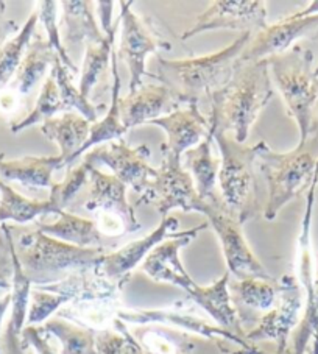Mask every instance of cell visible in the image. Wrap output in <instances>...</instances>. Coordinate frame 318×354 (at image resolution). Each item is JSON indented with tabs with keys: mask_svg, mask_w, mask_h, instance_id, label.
Segmentation results:
<instances>
[{
	"mask_svg": "<svg viewBox=\"0 0 318 354\" xmlns=\"http://www.w3.org/2000/svg\"><path fill=\"white\" fill-rule=\"evenodd\" d=\"M207 227H209L207 222L201 223L197 228L181 231L178 236L159 243L156 248L151 250V253L142 262V270L153 281H158V283H170L174 286H178L183 290H186L194 303H197L201 309H205L218 326L245 337L247 333L243 331L237 310L232 306L231 301L228 289L231 274L225 272L223 277L217 279L214 284L198 286L191 278V274L186 272V268L180 259V250L189 245L194 237H197L200 231L206 230Z\"/></svg>",
	"mask_w": 318,
	"mask_h": 354,
	"instance_id": "1",
	"label": "cell"
},
{
	"mask_svg": "<svg viewBox=\"0 0 318 354\" xmlns=\"http://www.w3.org/2000/svg\"><path fill=\"white\" fill-rule=\"evenodd\" d=\"M274 97L268 61L236 66L231 80L222 89L209 95L211 131L232 134V139L243 144L250 128Z\"/></svg>",
	"mask_w": 318,
	"mask_h": 354,
	"instance_id": "2",
	"label": "cell"
},
{
	"mask_svg": "<svg viewBox=\"0 0 318 354\" xmlns=\"http://www.w3.org/2000/svg\"><path fill=\"white\" fill-rule=\"evenodd\" d=\"M252 35L243 33L223 50L189 59H166L158 57L155 77L183 102L198 105L200 100L222 89L236 71L238 55L248 44Z\"/></svg>",
	"mask_w": 318,
	"mask_h": 354,
	"instance_id": "3",
	"label": "cell"
},
{
	"mask_svg": "<svg viewBox=\"0 0 318 354\" xmlns=\"http://www.w3.org/2000/svg\"><path fill=\"white\" fill-rule=\"evenodd\" d=\"M268 187L264 206L265 221H274L279 211L303 192H308L318 174V128L304 142L290 151L279 153L262 145L254 162Z\"/></svg>",
	"mask_w": 318,
	"mask_h": 354,
	"instance_id": "4",
	"label": "cell"
},
{
	"mask_svg": "<svg viewBox=\"0 0 318 354\" xmlns=\"http://www.w3.org/2000/svg\"><path fill=\"white\" fill-rule=\"evenodd\" d=\"M15 253L32 286L57 283L72 273L95 270L105 248H82L42 231H27L15 241Z\"/></svg>",
	"mask_w": 318,
	"mask_h": 354,
	"instance_id": "5",
	"label": "cell"
},
{
	"mask_svg": "<svg viewBox=\"0 0 318 354\" xmlns=\"http://www.w3.org/2000/svg\"><path fill=\"white\" fill-rule=\"evenodd\" d=\"M267 61L287 113L298 125L299 142H304L318 128V82L312 67L314 53L308 47L297 44Z\"/></svg>",
	"mask_w": 318,
	"mask_h": 354,
	"instance_id": "6",
	"label": "cell"
},
{
	"mask_svg": "<svg viewBox=\"0 0 318 354\" xmlns=\"http://www.w3.org/2000/svg\"><path fill=\"white\" fill-rule=\"evenodd\" d=\"M212 134L222 153V166L218 172L220 195L228 211L243 225L252 221L261 207L254 162L265 142L261 140L254 145H243L228 134Z\"/></svg>",
	"mask_w": 318,
	"mask_h": 354,
	"instance_id": "7",
	"label": "cell"
},
{
	"mask_svg": "<svg viewBox=\"0 0 318 354\" xmlns=\"http://www.w3.org/2000/svg\"><path fill=\"white\" fill-rule=\"evenodd\" d=\"M89 166V197L82 209L99 214L97 222L102 234L120 236L136 233L140 223L127 200V186L114 175L103 174L95 166Z\"/></svg>",
	"mask_w": 318,
	"mask_h": 354,
	"instance_id": "8",
	"label": "cell"
},
{
	"mask_svg": "<svg viewBox=\"0 0 318 354\" xmlns=\"http://www.w3.org/2000/svg\"><path fill=\"white\" fill-rule=\"evenodd\" d=\"M162 162L158 174L144 197L138 198L136 206L155 203L162 217L170 211L181 209L185 212H200L205 201L195 189L191 174L183 167V160L161 147Z\"/></svg>",
	"mask_w": 318,
	"mask_h": 354,
	"instance_id": "9",
	"label": "cell"
},
{
	"mask_svg": "<svg viewBox=\"0 0 318 354\" xmlns=\"http://www.w3.org/2000/svg\"><path fill=\"white\" fill-rule=\"evenodd\" d=\"M200 214L207 217V223L216 231L230 274H234L236 279H272L243 237L242 225L228 211L223 200L217 203L205 201Z\"/></svg>",
	"mask_w": 318,
	"mask_h": 354,
	"instance_id": "10",
	"label": "cell"
},
{
	"mask_svg": "<svg viewBox=\"0 0 318 354\" xmlns=\"http://www.w3.org/2000/svg\"><path fill=\"white\" fill-rule=\"evenodd\" d=\"M133 2H120V26L122 36L119 50L115 52L122 58L130 71V93L133 94L147 74V57L158 50H170V42L162 38L150 24L131 11Z\"/></svg>",
	"mask_w": 318,
	"mask_h": 354,
	"instance_id": "11",
	"label": "cell"
},
{
	"mask_svg": "<svg viewBox=\"0 0 318 354\" xmlns=\"http://www.w3.org/2000/svg\"><path fill=\"white\" fill-rule=\"evenodd\" d=\"M303 289L298 279L292 274H286L279 279V294L274 306L259 319L258 326L247 333L250 344L261 340H273L277 344L274 354H292L287 348L289 335L301 322L303 310Z\"/></svg>",
	"mask_w": 318,
	"mask_h": 354,
	"instance_id": "12",
	"label": "cell"
},
{
	"mask_svg": "<svg viewBox=\"0 0 318 354\" xmlns=\"http://www.w3.org/2000/svg\"><path fill=\"white\" fill-rule=\"evenodd\" d=\"M150 155L149 145L142 144L131 149L124 139H118L89 151L84 156V161L91 166L103 164L109 167L115 178L124 183L127 187L133 189L140 198L149 192L151 181L158 174V169L149 164Z\"/></svg>",
	"mask_w": 318,
	"mask_h": 354,
	"instance_id": "13",
	"label": "cell"
},
{
	"mask_svg": "<svg viewBox=\"0 0 318 354\" xmlns=\"http://www.w3.org/2000/svg\"><path fill=\"white\" fill-rule=\"evenodd\" d=\"M118 320L124 322L125 325L130 323L134 326L140 325H162L169 328H175L183 333H195L200 337H205L207 340H228L231 344H236L241 346L238 351H232L231 354H265L256 348L253 344L238 335L236 333H231L218 325H212V323L206 322L198 315L185 313V310H178L176 308H166V309H140V310H128L120 309L118 313Z\"/></svg>",
	"mask_w": 318,
	"mask_h": 354,
	"instance_id": "14",
	"label": "cell"
},
{
	"mask_svg": "<svg viewBox=\"0 0 318 354\" xmlns=\"http://www.w3.org/2000/svg\"><path fill=\"white\" fill-rule=\"evenodd\" d=\"M267 27V2L264 0H218L197 16L195 26L181 39L187 41L214 30H234L253 36Z\"/></svg>",
	"mask_w": 318,
	"mask_h": 354,
	"instance_id": "15",
	"label": "cell"
},
{
	"mask_svg": "<svg viewBox=\"0 0 318 354\" xmlns=\"http://www.w3.org/2000/svg\"><path fill=\"white\" fill-rule=\"evenodd\" d=\"M180 222L175 216L162 217L161 223L142 239L127 243L125 247L115 250L113 253H106L95 267V273L111 283L125 286L131 278V272L140 262H144L147 256L151 253L164 241L178 236Z\"/></svg>",
	"mask_w": 318,
	"mask_h": 354,
	"instance_id": "16",
	"label": "cell"
},
{
	"mask_svg": "<svg viewBox=\"0 0 318 354\" xmlns=\"http://www.w3.org/2000/svg\"><path fill=\"white\" fill-rule=\"evenodd\" d=\"M317 30L318 16L303 17V19L287 16L268 26L262 32L253 35L242 53L238 55L236 66L268 59L274 55L284 53L292 48L298 39L317 32Z\"/></svg>",
	"mask_w": 318,
	"mask_h": 354,
	"instance_id": "17",
	"label": "cell"
},
{
	"mask_svg": "<svg viewBox=\"0 0 318 354\" xmlns=\"http://www.w3.org/2000/svg\"><path fill=\"white\" fill-rule=\"evenodd\" d=\"M183 102L164 84H140L133 94L120 97V118L127 130L164 118L180 109Z\"/></svg>",
	"mask_w": 318,
	"mask_h": 354,
	"instance_id": "18",
	"label": "cell"
},
{
	"mask_svg": "<svg viewBox=\"0 0 318 354\" xmlns=\"http://www.w3.org/2000/svg\"><path fill=\"white\" fill-rule=\"evenodd\" d=\"M147 125H155L164 130L167 139L162 144V149L178 158H183V153L194 149V145H198L211 133L209 119L195 103L186 105V108L181 106L172 114L151 120Z\"/></svg>",
	"mask_w": 318,
	"mask_h": 354,
	"instance_id": "19",
	"label": "cell"
},
{
	"mask_svg": "<svg viewBox=\"0 0 318 354\" xmlns=\"http://www.w3.org/2000/svg\"><path fill=\"white\" fill-rule=\"evenodd\" d=\"M120 290L113 289L102 294H93L77 298L66 306L61 308L57 315L73 323V325L91 329V331L102 333L114 328L120 308Z\"/></svg>",
	"mask_w": 318,
	"mask_h": 354,
	"instance_id": "20",
	"label": "cell"
},
{
	"mask_svg": "<svg viewBox=\"0 0 318 354\" xmlns=\"http://www.w3.org/2000/svg\"><path fill=\"white\" fill-rule=\"evenodd\" d=\"M91 122L75 111L64 113L61 118H52L41 124V131L53 140L59 149V156L66 166L78 160V151L89 138Z\"/></svg>",
	"mask_w": 318,
	"mask_h": 354,
	"instance_id": "21",
	"label": "cell"
},
{
	"mask_svg": "<svg viewBox=\"0 0 318 354\" xmlns=\"http://www.w3.org/2000/svg\"><path fill=\"white\" fill-rule=\"evenodd\" d=\"M212 140L214 134L211 131L198 145H195L194 149L187 150L185 153V167L192 176L200 198L206 203L222 201V195L217 192V178L222 160L212 156Z\"/></svg>",
	"mask_w": 318,
	"mask_h": 354,
	"instance_id": "22",
	"label": "cell"
},
{
	"mask_svg": "<svg viewBox=\"0 0 318 354\" xmlns=\"http://www.w3.org/2000/svg\"><path fill=\"white\" fill-rule=\"evenodd\" d=\"M64 167L61 156H24L19 160H3L0 155V180L17 181L27 187L50 189L53 172Z\"/></svg>",
	"mask_w": 318,
	"mask_h": 354,
	"instance_id": "23",
	"label": "cell"
},
{
	"mask_svg": "<svg viewBox=\"0 0 318 354\" xmlns=\"http://www.w3.org/2000/svg\"><path fill=\"white\" fill-rule=\"evenodd\" d=\"M61 3L64 22V47L80 46L82 42H100L105 41V33L97 26L94 16V2L89 0H64Z\"/></svg>",
	"mask_w": 318,
	"mask_h": 354,
	"instance_id": "24",
	"label": "cell"
},
{
	"mask_svg": "<svg viewBox=\"0 0 318 354\" xmlns=\"http://www.w3.org/2000/svg\"><path fill=\"white\" fill-rule=\"evenodd\" d=\"M131 335L147 354H195V339L191 334L162 325H140Z\"/></svg>",
	"mask_w": 318,
	"mask_h": 354,
	"instance_id": "25",
	"label": "cell"
},
{
	"mask_svg": "<svg viewBox=\"0 0 318 354\" xmlns=\"http://www.w3.org/2000/svg\"><path fill=\"white\" fill-rule=\"evenodd\" d=\"M38 230L55 239L82 248H105L99 225L73 212L63 211L53 223H38Z\"/></svg>",
	"mask_w": 318,
	"mask_h": 354,
	"instance_id": "26",
	"label": "cell"
},
{
	"mask_svg": "<svg viewBox=\"0 0 318 354\" xmlns=\"http://www.w3.org/2000/svg\"><path fill=\"white\" fill-rule=\"evenodd\" d=\"M232 306L241 317L243 310H258L268 313L278 300L279 279H236L228 284Z\"/></svg>",
	"mask_w": 318,
	"mask_h": 354,
	"instance_id": "27",
	"label": "cell"
},
{
	"mask_svg": "<svg viewBox=\"0 0 318 354\" xmlns=\"http://www.w3.org/2000/svg\"><path fill=\"white\" fill-rule=\"evenodd\" d=\"M111 75H113V89H111V105L105 118L102 120L94 122L91 125L89 138L82 150L78 151V158L82 156L84 151L89 150L94 145H100L102 142H111V140H118L124 138V134L128 133L127 128L122 124L120 118V75H119V57L113 48L111 53Z\"/></svg>",
	"mask_w": 318,
	"mask_h": 354,
	"instance_id": "28",
	"label": "cell"
},
{
	"mask_svg": "<svg viewBox=\"0 0 318 354\" xmlns=\"http://www.w3.org/2000/svg\"><path fill=\"white\" fill-rule=\"evenodd\" d=\"M57 57L58 55L41 36L32 38L21 61L19 69L16 72L15 89L17 94L27 95L36 86V83H39L41 78L47 74V69L53 66V61Z\"/></svg>",
	"mask_w": 318,
	"mask_h": 354,
	"instance_id": "29",
	"label": "cell"
},
{
	"mask_svg": "<svg viewBox=\"0 0 318 354\" xmlns=\"http://www.w3.org/2000/svg\"><path fill=\"white\" fill-rule=\"evenodd\" d=\"M120 26V19L115 21L111 27L105 30V41L100 44L95 42H88L86 46V55H84L83 67H82V78H80L78 91L84 99L89 100V94L97 86V83L102 78V75L108 71L109 58H111L113 48H114V39L118 28Z\"/></svg>",
	"mask_w": 318,
	"mask_h": 354,
	"instance_id": "30",
	"label": "cell"
},
{
	"mask_svg": "<svg viewBox=\"0 0 318 354\" xmlns=\"http://www.w3.org/2000/svg\"><path fill=\"white\" fill-rule=\"evenodd\" d=\"M47 214L59 216L61 212L48 200H30L0 180V223H28Z\"/></svg>",
	"mask_w": 318,
	"mask_h": 354,
	"instance_id": "31",
	"label": "cell"
},
{
	"mask_svg": "<svg viewBox=\"0 0 318 354\" xmlns=\"http://www.w3.org/2000/svg\"><path fill=\"white\" fill-rule=\"evenodd\" d=\"M39 326L42 331L59 342V354H99L97 334L91 329L77 326L58 317H52Z\"/></svg>",
	"mask_w": 318,
	"mask_h": 354,
	"instance_id": "32",
	"label": "cell"
},
{
	"mask_svg": "<svg viewBox=\"0 0 318 354\" xmlns=\"http://www.w3.org/2000/svg\"><path fill=\"white\" fill-rule=\"evenodd\" d=\"M38 22V11H33L27 22L19 30V33H16L13 38L8 39L3 44V47L0 48V86H5L10 82V78L19 69L21 61L24 55H26L30 41L35 36V30Z\"/></svg>",
	"mask_w": 318,
	"mask_h": 354,
	"instance_id": "33",
	"label": "cell"
},
{
	"mask_svg": "<svg viewBox=\"0 0 318 354\" xmlns=\"http://www.w3.org/2000/svg\"><path fill=\"white\" fill-rule=\"evenodd\" d=\"M57 113L66 111L63 108V103H61L57 78H55L53 72L50 71V74H48L44 84H42L41 94L38 97V102H36L35 108L22 120H17L15 124H11V133L17 134L28 127H33L36 124H44L46 120L52 119Z\"/></svg>",
	"mask_w": 318,
	"mask_h": 354,
	"instance_id": "34",
	"label": "cell"
},
{
	"mask_svg": "<svg viewBox=\"0 0 318 354\" xmlns=\"http://www.w3.org/2000/svg\"><path fill=\"white\" fill-rule=\"evenodd\" d=\"M52 72H53L55 78H57L61 103H63L64 111L66 113L75 111L78 114H82L84 119L91 122V124H94L103 105L94 106L93 103H91L88 99H84V97L80 94L78 88L73 86L71 82L69 69H67V67L61 63V59L58 57L53 61Z\"/></svg>",
	"mask_w": 318,
	"mask_h": 354,
	"instance_id": "35",
	"label": "cell"
},
{
	"mask_svg": "<svg viewBox=\"0 0 318 354\" xmlns=\"http://www.w3.org/2000/svg\"><path fill=\"white\" fill-rule=\"evenodd\" d=\"M89 183V166L86 161H82L75 167L67 170L63 181L53 183L50 187V197L48 201L57 207L59 212L66 211L64 207L72 205V200L77 197L78 192Z\"/></svg>",
	"mask_w": 318,
	"mask_h": 354,
	"instance_id": "36",
	"label": "cell"
},
{
	"mask_svg": "<svg viewBox=\"0 0 318 354\" xmlns=\"http://www.w3.org/2000/svg\"><path fill=\"white\" fill-rule=\"evenodd\" d=\"M38 7L39 8L36 11H38L39 21L42 22V26H44V28H46L48 46H50L55 50V53L58 55L61 63H63L67 69L72 71V74H75V72H78V67L71 59L69 53H67L66 47L63 44V41H61V38H59V27H58L59 2H53V0H44V2L38 3Z\"/></svg>",
	"mask_w": 318,
	"mask_h": 354,
	"instance_id": "37",
	"label": "cell"
},
{
	"mask_svg": "<svg viewBox=\"0 0 318 354\" xmlns=\"http://www.w3.org/2000/svg\"><path fill=\"white\" fill-rule=\"evenodd\" d=\"M95 340L99 354H147L120 320H115L114 329L97 333Z\"/></svg>",
	"mask_w": 318,
	"mask_h": 354,
	"instance_id": "38",
	"label": "cell"
},
{
	"mask_svg": "<svg viewBox=\"0 0 318 354\" xmlns=\"http://www.w3.org/2000/svg\"><path fill=\"white\" fill-rule=\"evenodd\" d=\"M11 227L2 223L0 227V290L10 292L13 286V258H11Z\"/></svg>",
	"mask_w": 318,
	"mask_h": 354,
	"instance_id": "39",
	"label": "cell"
},
{
	"mask_svg": "<svg viewBox=\"0 0 318 354\" xmlns=\"http://www.w3.org/2000/svg\"><path fill=\"white\" fill-rule=\"evenodd\" d=\"M21 339L24 346L33 348L36 354H59L57 348H53L48 342V334L42 331L41 326H24Z\"/></svg>",
	"mask_w": 318,
	"mask_h": 354,
	"instance_id": "40",
	"label": "cell"
},
{
	"mask_svg": "<svg viewBox=\"0 0 318 354\" xmlns=\"http://www.w3.org/2000/svg\"><path fill=\"white\" fill-rule=\"evenodd\" d=\"M3 348L7 354H27V348L22 344L21 333H17L10 323H7L3 333Z\"/></svg>",
	"mask_w": 318,
	"mask_h": 354,
	"instance_id": "41",
	"label": "cell"
},
{
	"mask_svg": "<svg viewBox=\"0 0 318 354\" xmlns=\"http://www.w3.org/2000/svg\"><path fill=\"white\" fill-rule=\"evenodd\" d=\"M5 11H7V3L0 2V48L3 47V44L8 41L11 35L19 33L21 30L16 21H11L5 17Z\"/></svg>",
	"mask_w": 318,
	"mask_h": 354,
	"instance_id": "42",
	"label": "cell"
},
{
	"mask_svg": "<svg viewBox=\"0 0 318 354\" xmlns=\"http://www.w3.org/2000/svg\"><path fill=\"white\" fill-rule=\"evenodd\" d=\"M113 2H97L100 13V21L103 24V30H106L113 26L111 22V13H113Z\"/></svg>",
	"mask_w": 318,
	"mask_h": 354,
	"instance_id": "43",
	"label": "cell"
},
{
	"mask_svg": "<svg viewBox=\"0 0 318 354\" xmlns=\"http://www.w3.org/2000/svg\"><path fill=\"white\" fill-rule=\"evenodd\" d=\"M11 300H13L11 290L5 292L3 295H0V340H2V322L5 314H7V310L11 308ZM0 353H2V342H0Z\"/></svg>",
	"mask_w": 318,
	"mask_h": 354,
	"instance_id": "44",
	"label": "cell"
},
{
	"mask_svg": "<svg viewBox=\"0 0 318 354\" xmlns=\"http://www.w3.org/2000/svg\"><path fill=\"white\" fill-rule=\"evenodd\" d=\"M290 16L295 17V19H303V17H309V16H318V0H315V2H310L308 8L299 10V11H297V13H293Z\"/></svg>",
	"mask_w": 318,
	"mask_h": 354,
	"instance_id": "45",
	"label": "cell"
},
{
	"mask_svg": "<svg viewBox=\"0 0 318 354\" xmlns=\"http://www.w3.org/2000/svg\"><path fill=\"white\" fill-rule=\"evenodd\" d=\"M314 77L317 78V82H318V64H317V67L314 69Z\"/></svg>",
	"mask_w": 318,
	"mask_h": 354,
	"instance_id": "46",
	"label": "cell"
}]
</instances>
